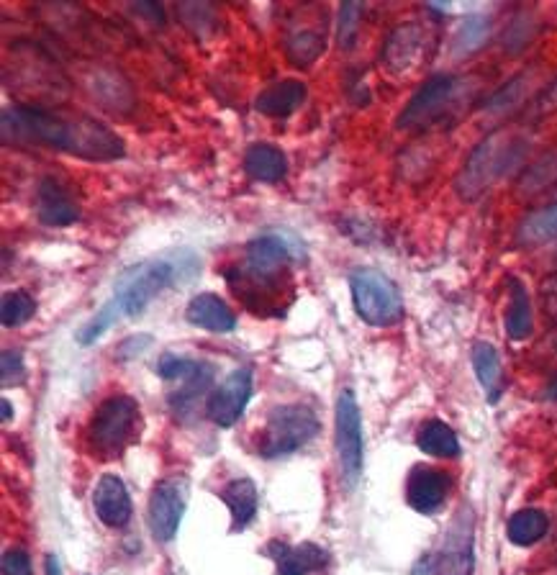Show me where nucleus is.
<instances>
[{
	"mask_svg": "<svg viewBox=\"0 0 557 575\" xmlns=\"http://www.w3.org/2000/svg\"><path fill=\"white\" fill-rule=\"evenodd\" d=\"M44 570H47V575H62V568H60V560H57V555H47V560H44Z\"/></svg>",
	"mask_w": 557,
	"mask_h": 575,
	"instance_id": "34",
	"label": "nucleus"
},
{
	"mask_svg": "<svg viewBox=\"0 0 557 575\" xmlns=\"http://www.w3.org/2000/svg\"><path fill=\"white\" fill-rule=\"evenodd\" d=\"M511 301L506 311V334L511 339H527L532 332V303H529L527 288L516 278L509 280Z\"/></svg>",
	"mask_w": 557,
	"mask_h": 575,
	"instance_id": "25",
	"label": "nucleus"
},
{
	"mask_svg": "<svg viewBox=\"0 0 557 575\" xmlns=\"http://www.w3.org/2000/svg\"><path fill=\"white\" fill-rule=\"evenodd\" d=\"M509 149V144H498V139H488L486 144H480L475 149V155L470 157L463 178H460V190H463L465 196L475 198L478 193L486 190V185L496 178L498 172L504 170Z\"/></svg>",
	"mask_w": 557,
	"mask_h": 575,
	"instance_id": "11",
	"label": "nucleus"
},
{
	"mask_svg": "<svg viewBox=\"0 0 557 575\" xmlns=\"http://www.w3.org/2000/svg\"><path fill=\"white\" fill-rule=\"evenodd\" d=\"M93 509L106 527L121 529L131 519V496L119 475H103L93 491Z\"/></svg>",
	"mask_w": 557,
	"mask_h": 575,
	"instance_id": "15",
	"label": "nucleus"
},
{
	"mask_svg": "<svg viewBox=\"0 0 557 575\" xmlns=\"http://www.w3.org/2000/svg\"><path fill=\"white\" fill-rule=\"evenodd\" d=\"M473 368L480 386L486 391L488 401L496 404L498 398H501V391H504V373H501V360H498V352L493 344H473Z\"/></svg>",
	"mask_w": 557,
	"mask_h": 575,
	"instance_id": "22",
	"label": "nucleus"
},
{
	"mask_svg": "<svg viewBox=\"0 0 557 575\" xmlns=\"http://www.w3.org/2000/svg\"><path fill=\"white\" fill-rule=\"evenodd\" d=\"M3 575H34L29 555L24 550H8L3 555Z\"/></svg>",
	"mask_w": 557,
	"mask_h": 575,
	"instance_id": "32",
	"label": "nucleus"
},
{
	"mask_svg": "<svg viewBox=\"0 0 557 575\" xmlns=\"http://www.w3.org/2000/svg\"><path fill=\"white\" fill-rule=\"evenodd\" d=\"M3 139L18 144H44L83 160H119L126 152L124 139L101 121L34 106L3 108Z\"/></svg>",
	"mask_w": 557,
	"mask_h": 575,
	"instance_id": "1",
	"label": "nucleus"
},
{
	"mask_svg": "<svg viewBox=\"0 0 557 575\" xmlns=\"http://www.w3.org/2000/svg\"><path fill=\"white\" fill-rule=\"evenodd\" d=\"M547 393H550V398H555V401H557V378L552 380V383H550V391H547Z\"/></svg>",
	"mask_w": 557,
	"mask_h": 575,
	"instance_id": "36",
	"label": "nucleus"
},
{
	"mask_svg": "<svg viewBox=\"0 0 557 575\" xmlns=\"http://www.w3.org/2000/svg\"><path fill=\"white\" fill-rule=\"evenodd\" d=\"M244 170L260 183H280L288 172V157L275 144H252L244 155Z\"/></svg>",
	"mask_w": 557,
	"mask_h": 575,
	"instance_id": "20",
	"label": "nucleus"
},
{
	"mask_svg": "<svg viewBox=\"0 0 557 575\" xmlns=\"http://www.w3.org/2000/svg\"><path fill=\"white\" fill-rule=\"evenodd\" d=\"M3 373H0V380H3V388L11 386H24L26 383V365H24V355L18 350H6L3 352Z\"/></svg>",
	"mask_w": 557,
	"mask_h": 575,
	"instance_id": "31",
	"label": "nucleus"
},
{
	"mask_svg": "<svg viewBox=\"0 0 557 575\" xmlns=\"http://www.w3.org/2000/svg\"><path fill=\"white\" fill-rule=\"evenodd\" d=\"M416 445H419V450L424 452V455H432V457L460 455V442H457V434L452 432V427H447L445 421H439V419L427 421V424L419 429Z\"/></svg>",
	"mask_w": 557,
	"mask_h": 575,
	"instance_id": "24",
	"label": "nucleus"
},
{
	"mask_svg": "<svg viewBox=\"0 0 557 575\" xmlns=\"http://www.w3.org/2000/svg\"><path fill=\"white\" fill-rule=\"evenodd\" d=\"M306 101V85L298 83V80H283V83L270 85L267 90H262L257 95V111L265 113V116H273V119H285L291 116L293 111L301 108V103Z\"/></svg>",
	"mask_w": 557,
	"mask_h": 575,
	"instance_id": "19",
	"label": "nucleus"
},
{
	"mask_svg": "<svg viewBox=\"0 0 557 575\" xmlns=\"http://www.w3.org/2000/svg\"><path fill=\"white\" fill-rule=\"evenodd\" d=\"M249 398H252V373L247 368H237L234 373H229V378L219 388L208 393V419L214 421L216 427H234L242 419Z\"/></svg>",
	"mask_w": 557,
	"mask_h": 575,
	"instance_id": "7",
	"label": "nucleus"
},
{
	"mask_svg": "<svg viewBox=\"0 0 557 575\" xmlns=\"http://www.w3.org/2000/svg\"><path fill=\"white\" fill-rule=\"evenodd\" d=\"M473 516L460 514L434 558V575H473Z\"/></svg>",
	"mask_w": 557,
	"mask_h": 575,
	"instance_id": "10",
	"label": "nucleus"
},
{
	"mask_svg": "<svg viewBox=\"0 0 557 575\" xmlns=\"http://www.w3.org/2000/svg\"><path fill=\"white\" fill-rule=\"evenodd\" d=\"M337 455L342 468L344 488H355L362 478V463H365V442H362V416L357 406L355 393H339L337 398Z\"/></svg>",
	"mask_w": 557,
	"mask_h": 575,
	"instance_id": "6",
	"label": "nucleus"
},
{
	"mask_svg": "<svg viewBox=\"0 0 557 575\" xmlns=\"http://www.w3.org/2000/svg\"><path fill=\"white\" fill-rule=\"evenodd\" d=\"M291 260V249L278 234H265L247 244V273L270 280L285 262Z\"/></svg>",
	"mask_w": 557,
	"mask_h": 575,
	"instance_id": "17",
	"label": "nucleus"
},
{
	"mask_svg": "<svg viewBox=\"0 0 557 575\" xmlns=\"http://www.w3.org/2000/svg\"><path fill=\"white\" fill-rule=\"evenodd\" d=\"M157 373L165 380H178L180 388L172 393V406L178 411L188 409L193 401L198 398V393L206 391L211 386V378H214V370L208 368L206 362L188 360V357H178L172 352H165L157 362Z\"/></svg>",
	"mask_w": 557,
	"mask_h": 575,
	"instance_id": "8",
	"label": "nucleus"
},
{
	"mask_svg": "<svg viewBox=\"0 0 557 575\" xmlns=\"http://www.w3.org/2000/svg\"><path fill=\"white\" fill-rule=\"evenodd\" d=\"M447 491H450V478L447 473L427 465H416L406 483V501L419 514H434L445 504Z\"/></svg>",
	"mask_w": 557,
	"mask_h": 575,
	"instance_id": "12",
	"label": "nucleus"
},
{
	"mask_svg": "<svg viewBox=\"0 0 557 575\" xmlns=\"http://www.w3.org/2000/svg\"><path fill=\"white\" fill-rule=\"evenodd\" d=\"M221 501L232 511V529L239 532L255 519L260 496H257V486L249 478H237V481L226 483L224 491H221Z\"/></svg>",
	"mask_w": 557,
	"mask_h": 575,
	"instance_id": "21",
	"label": "nucleus"
},
{
	"mask_svg": "<svg viewBox=\"0 0 557 575\" xmlns=\"http://www.w3.org/2000/svg\"><path fill=\"white\" fill-rule=\"evenodd\" d=\"M419 47V29H416V26H401V29L388 39V62H391L393 67H409L411 62H414V54L419 52Z\"/></svg>",
	"mask_w": 557,
	"mask_h": 575,
	"instance_id": "27",
	"label": "nucleus"
},
{
	"mask_svg": "<svg viewBox=\"0 0 557 575\" xmlns=\"http://www.w3.org/2000/svg\"><path fill=\"white\" fill-rule=\"evenodd\" d=\"M357 16H360V6L357 3H347V6L342 8V31H339V42H342V47H350L352 42V34L357 31Z\"/></svg>",
	"mask_w": 557,
	"mask_h": 575,
	"instance_id": "33",
	"label": "nucleus"
},
{
	"mask_svg": "<svg viewBox=\"0 0 557 575\" xmlns=\"http://www.w3.org/2000/svg\"><path fill=\"white\" fill-rule=\"evenodd\" d=\"M185 491L188 483L183 478H165L149 496V527L160 542H170L178 534L185 511Z\"/></svg>",
	"mask_w": 557,
	"mask_h": 575,
	"instance_id": "9",
	"label": "nucleus"
},
{
	"mask_svg": "<svg viewBox=\"0 0 557 575\" xmlns=\"http://www.w3.org/2000/svg\"><path fill=\"white\" fill-rule=\"evenodd\" d=\"M355 311L370 327H393L403 316V301L396 283L373 267H357L350 275Z\"/></svg>",
	"mask_w": 557,
	"mask_h": 575,
	"instance_id": "4",
	"label": "nucleus"
},
{
	"mask_svg": "<svg viewBox=\"0 0 557 575\" xmlns=\"http://www.w3.org/2000/svg\"><path fill=\"white\" fill-rule=\"evenodd\" d=\"M36 216L44 226H70L80 219V206L57 178H44L36 188Z\"/></svg>",
	"mask_w": 557,
	"mask_h": 575,
	"instance_id": "13",
	"label": "nucleus"
},
{
	"mask_svg": "<svg viewBox=\"0 0 557 575\" xmlns=\"http://www.w3.org/2000/svg\"><path fill=\"white\" fill-rule=\"evenodd\" d=\"M198 260L190 252H178L172 257H155L124 270L116 283L113 301L124 316H139L160 293H165L178 280L196 275Z\"/></svg>",
	"mask_w": 557,
	"mask_h": 575,
	"instance_id": "2",
	"label": "nucleus"
},
{
	"mask_svg": "<svg viewBox=\"0 0 557 575\" xmlns=\"http://www.w3.org/2000/svg\"><path fill=\"white\" fill-rule=\"evenodd\" d=\"M36 314V301L26 291H13L3 296L0 303V321L3 327H21Z\"/></svg>",
	"mask_w": 557,
	"mask_h": 575,
	"instance_id": "28",
	"label": "nucleus"
},
{
	"mask_svg": "<svg viewBox=\"0 0 557 575\" xmlns=\"http://www.w3.org/2000/svg\"><path fill=\"white\" fill-rule=\"evenodd\" d=\"M557 237V203L542 208V211H534L524 219V224L519 226V244H545L550 239Z\"/></svg>",
	"mask_w": 557,
	"mask_h": 575,
	"instance_id": "26",
	"label": "nucleus"
},
{
	"mask_svg": "<svg viewBox=\"0 0 557 575\" xmlns=\"http://www.w3.org/2000/svg\"><path fill=\"white\" fill-rule=\"evenodd\" d=\"M13 419V406L8 398H3V421H11Z\"/></svg>",
	"mask_w": 557,
	"mask_h": 575,
	"instance_id": "35",
	"label": "nucleus"
},
{
	"mask_svg": "<svg viewBox=\"0 0 557 575\" xmlns=\"http://www.w3.org/2000/svg\"><path fill=\"white\" fill-rule=\"evenodd\" d=\"M267 552L278 563L280 575H311L326 565V552L314 542L303 545H283V542H270Z\"/></svg>",
	"mask_w": 557,
	"mask_h": 575,
	"instance_id": "16",
	"label": "nucleus"
},
{
	"mask_svg": "<svg viewBox=\"0 0 557 575\" xmlns=\"http://www.w3.org/2000/svg\"><path fill=\"white\" fill-rule=\"evenodd\" d=\"M185 316L193 327L208 329V332L226 334L234 332L237 327V316L234 311L226 306V301H221L214 293H198L196 298H190Z\"/></svg>",
	"mask_w": 557,
	"mask_h": 575,
	"instance_id": "18",
	"label": "nucleus"
},
{
	"mask_svg": "<svg viewBox=\"0 0 557 575\" xmlns=\"http://www.w3.org/2000/svg\"><path fill=\"white\" fill-rule=\"evenodd\" d=\"M321 49H324V36L314 34V31H303V34L288 39V57L298 67H306L309 62H314L321 54Z\"/></svg>",
	"mask_w": 557,
	"mask_h": 575,
	"instance_id": "30",
	"label": "nucleus"
},
{
	"mask_svg": "<svg viewBox=\"0 0 557 575\" xmlns=\"http://www.w3.org/2000/svg\"><path fill=\"white\" fill-rule=\"evenodd\" d=\"M142 411L131 396L106 398L88 427L90 447L101 457H119L137 439Z\"/></svg>",
	"mask_w": 557,
	"mask_h": 575,
	"instance_id": "3",
	"label": "nucleus"
},
{
	"mask_svg": "<svg viewBox=\"0 0 557 575\" xmlns=\"http://www.w3.org/2000/svg\"><path fill=\"white\" fill-rule=\"evenodd\" d=\"M119 319H124V314H121V309L116 306V301L111 298V301H108L106 306H103V309L98 311V314H95L93 319H90L83 329H80L78 342L83 344V347H88V344L98 342V339H101L103 334H106L108 329H111L113 324H116Z\"/></svg>",
	"mask_w": 557,
	"mask_h": 575,
	"instance_id": "29",
	"label": "nucleus"
},
{
	"mask_svg": "<svg viewBox=\"0 0 557 575\" xmlns=\"http://www.w3.org/2000/svg\"><path fill=\"white\" fill-rule=\"evenodd\" d=\"M455 88H457V80L452 78V75H434V78H429L427 83L421 85L419 93L411 98V103L406 106V111H403L398 124L406 129V126H416V124L429 121L434 113H439L442 108H445V103L450 101Z\"/></svg>",
	"mask_w": 557,
	"mask_h": 575,
	"instance_id": "14",
	"label": "nucleus"
},
{
	"mask_svg": "<svg viewBox=\"0 0 557 575\" xmlns=\"http://www.w3.org/2000/svg\"><path fill=\"white\" fill-rule=\"evenodd\" d=\"M547 529H550V519H547L545 511L522 509L509 519L506 534H509V540L514 542V545L529 547L534 545V542H540L547 534Z\"/></svg>",
	"mask_w": 557,
	"mask_h": 575,
	"instance_id": "23",
	"label": "nucleus"
},
{
	"mask_svg": "<svg viewBox=\"0 0 557 575\" xmlns=\"http://www.w3.org/2000/svg\"><path fill=\"white\" fill-rule=\"evenodd\" d=\"M316 434H319V419H316V414L309 406H278L267 416L260 442V455L267 457V460L291 455V452L309 445Z\"/></svg>",
	"mask_w": 557,
	"mask_h": 575,
	"instance_id": "5",
	"label": "nucleus"
}]
</instances>
